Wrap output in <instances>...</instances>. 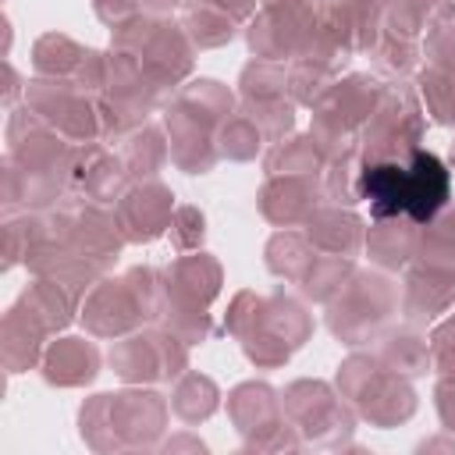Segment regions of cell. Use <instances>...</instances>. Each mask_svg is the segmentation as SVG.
I'll return each mask as SVG.
<instances>
[{
    "label": "cell",
    "instance_id": "obj_1",
    "mask_svg": "<svg viewBox=\"0 0 455 455\" xmlns=\"http://www.w3.org/2000/svg\"><path fill=\"white\" fill-rule=\"evenodd\" d=\"M359 196L366 199L373 220L409 217L412 224H427L444 210L451 196V178L437 153L412 149L409 160L370 164L359 178Z\"/></svg>",
    "mask_w": 455,
    "mask_h": 455
}]
</instances>
